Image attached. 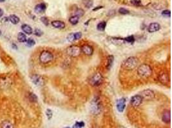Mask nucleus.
<instances>
[{"instance_id": "obj_1", "label": "nucleus", "mask_w": 172, "mask_h": 128, "mask_svg": "<svg viewBox=\"0 0 172 128\" xmlns=\"http://www.w3.org/2000/svg\"><path fill=\"white\" fill-rule=\"evenodd\" d=\"M138 64H139V60L135 56H130L123 62L122 64V67L124 69L130 71L134 69Z\"/></svg>"}, {"instance_id": "obj_2", "label": "nucleus", "mask_w": 172, "mask_h": 128, "mask_svg": "<svg viewBox=\"0 0 172 128\" xmlns=\"http://www.w3.org/2000/svg\"><path fill=\"white\" fill-rule=\"evenodd\" d=\"M137 74L141 78H149L152 74V69L149 65L146 64H141L138 67Z\"/></svg>"}, {"instance_id": "obj_3", "label": "nucleus", "mask_w": 172, "mask_h": 128, "mask_svg": "<svg viewBox=\"0 0 172 128\" xmlns=\"http://www.w3.org/2000/svg\"><path fill=\"white\" fill-rule=\"evenodd\" d=\"M103 81V75L100 72H97L91 77L89 83L92 87H99L102 84Z\"/></svg>"}, {"instance_id": "obj_4", "label": "nucleus", "mask_w": 172, "mask_h": 128, "mask_svg": "<svg viewBox=\"0 0 172 128\" xmlns=\"http://www.w3.org/2000/svg\"><path fill=\"white\" fill-rule=\"evenodd\" d=\"M54 60V55L51 52L48 51H43L40 55V60L42 64H48Z\"/></svg>"}, {"instance_id": "obj_5", "label": "nucleus", "mask_w": 172, "mask_h": 128, "mask_svg": "<svg viewBox=\"0 0 172 128\" xmlns=\"http://www.w3.org/2000/svg\"><path fill=\"white\" fill-rule=\"evenodd\" d=\"M66 54L71 57H78L81 53V47L76 45H72L68 47L66 49Z\"/></svg>"}, {"instance_id": "obj_6", "label": "nucleus", "mask_w": 172, "mask_h": 128, "mask_svg": "<svg viewBox=\"0 0 172 128\" xmlns=\"http://www.w3.org/2000/svg\"><path fill=\"white\" fill-rule=\"evenodd\" d=\"M140 95L142 97L143 100H151L155 97V93L153 90L150 89H146L141 92Z\"/></svg>"}, {"instance_id": "obj_7", "label": "nucleus", "mask_w": 172, "mask_h": 128, "mask_svg": "<svg viewBox=\"0 0 172 128\" xmlns=\"http://www.w3.org/2000/svg\"><path fill=\"white\" fill-rule=\"evenodd\" d=\"M158 80L164 85H167L170 83V78L168 74L164 72H161L158 76Z\"/></svg>"}, {"instance_id": "obj_8", "label": "nucleus", "mask_w": 172, "mask_h": 128, "mask_svg": "<svg viewBox=\"0 0 172 128\" xmlns=\"http://www.w3.org/2000/svg\"><path fill=\"white\" fill-rule=\"evenodd\" d=\"M31 81L32 83L37 87H41L44 85V79L38 74H34L31 76Z\"/></svg>"}, {"instance_id": "obj_9", "label": "nucleus", "mask_w": 172, "mask_h": 128, "mask_svg": "<svg viewBox=\"0 0 172 128\" xmlns=\"http://www.w3.org/2000/svg\"><path fill=\"white\" fill-rule=\"evenodd\" d=\"M143 98H142V97L140 95H135L131 98L130 103L132 106L137 108L139 107V106L141 104L142 102H143Z\"/></svg>"}, {"instance_id": "obj_10", "label": "nucleus", "mask_w": 172, "mask_h": 128, "mask_svg": "<svg viewBox=\"0 0 172 128\" xmlns=\"http://www.w3.org/2000/svg\"><path fill=\"white\" fill-rule=\"evenodd\" d=\"M116 108L119 112H123L126 108V99L124 98H120L118 99L116 104Z\"/></svg>"}, {"instance_id": "obj_11", "label": "nucleus", "mask_w": 172, "mask_h": 128, "mask_svg": "<svg viewBox=\"0 0 172 128\" xmlns=\"http://www.w3.org/2000/svg\"><path fill=\"white\" fill-rule=\"evenodd\" d=\"M91 108L92 111L94 114H98L101 111V105H100L99 102L97 99H95V100L93 101Z\"/></svg>"}, {"instance_id": "obj_12", "label": "nucleus", "mask_w": 172, "mask_h": 128, "mask_svg": "<svg viewBox=\"0 0 172 128\" xmlns=\"http://www.w3.org/2000/svg\"><path fill=\"white\" fill-rule=\"evenodd\" d=\"M81 52H83L86 55L88 56H91L92 55L93 52V48L92 46L90 45H88V44H85L81 47Z\"/></svg>"}, {"instance_id": "obj_13", "label": "nucleus", "mask_w": 172, "mask_h": 128, "mask_svg": "<svg viewBox=\"0 0 172 128\" xmlns=\"http://www.w3.org/2000/svg\"><path fill=\"white\" fill-rule=\"evenodd\" d=\"M161 29V26L158 22H151L148 27V31L150 33H154L157 32Z\"/></svg>"}, {"instance_id": "obj_14", "label": "nucleus", "mask_w": 172, "mask_h": 128, "mask_svg": "<svg viewBox=\"0 0 172 128\" xmlns=\"http://www.w3.org/2000/svg\"><path fill=\"white\" fill-rule=\"evenodd\" d=\"M162 121L164 123L168 124L171 121V112L170 110H165L162 115Z\"/></svg>"}, {"instance_id": "obj_15", "label": "nucleus", "mask_w": 172, "mask_h": 128, "mask_svg": "<svg viewBox=\"0 0 172 128\" xmlns=\"http://www.w3.org/2000/svg\"><path fill=\"white\" fill-rule=\"evenodd\" d=\"M52 26H54V28H57V29H63V28H65V24L64 22L61 21H58V20H55L52 22Z\"/></svg>"}, {"instance_id": "obj_16", "label": "nucleus", "mask_w": 172, "mask_h": 128, "mask_svg": "<svg viewBox=\"0 0 172 128\" xmlns=\"http://www.w3.org/2000/svg\"><path fill=\"white\" fill-rule=\"evenodd\" d=\"M46 9H47V6H46L45 4L43 3H41L38 4V5H37L35 6L34 11L37 13H41L43 12H44Z\"/></svg>"}, {"instance_id": "obj_17", "label": "nucleus", "mask_w": 172, "mask_h": 128, "mask_svg": "<svg viewBox=\"0 0 172 128\" xmlns=\"http://www.w3.org/2000/svg\"><path fill=\"white\" fill-rule=\"evenodd\" d=\"M113 62H114V57L112 55H109L107 57V64H106V69L108 70H110L112 68L113 65Z\"/></svg>"}, {"instance_id": "obj_18", "label": "nucleus", "mask_w": 172, "mask_h": 128, "mask_svg": "<svg viewBox=\"0 0 172 128\" xmlns=\"http://www.w3.org/2000/svg\"><path fill=\"white\" fill-rule=\"evenodd\" d=\"M21 29L25 33L28 35L32 34V32H33L32 28L28 25H23L22 26H21Z\"/></svg>"}, {"instance_id": "obj_19", "label": "nucleus", "mask_w": 172, "mask_h": 128, "mask_svg": "<svg viewBox=\"0 0 172 128\" xmlns=\"http://www.w3.org/2000/svg\"><path fill=\"white\" fill-rule=\"evenodd\" d=\"M79 17L77 16H73L69 18L68 21L72 25H75L79 22Z\"/></svg>"}, {"instance_id": "obj_20", "label": "nucleus", "mask_w": 172, "mask_h": 128, "mask_svg": "<svg viewBox=\"0 0 172 128\" xmlns=\"http://www.w3.org/2000/svg\"><path fill=\"white\" fill-rule=\"evenodd\" d=\"M135 37H133V35L128 36V37L123 39L124 43H127V44H133V43L135 42Z\"/></svg>"}, {"instance_id": "obj_21", "label": "nucleus", "mask_w": 172, "mask_h": 128, "mask_svg": "<svg viewBox=\"0 0 172 128\" xmlns=\"http://www.w3.org/2000/svg\"><path fill=\"white\" fill-rule=\"evenodd\" d=\"M106 27V22L105 21H101V22H99L97 25V28L99 31L101 32H103L105 30V28Z\"/></svg>"}, {"instance_id": "obj_22", "label": "nucleus", "mask_w": 172, "mask_h": 128, "mask_svg": "<svg viewBox=\"0 0 172 128\" xmlns=\"http://www.w3.org/2000/svg\"><path fill=\"white\" fill-rule=\"evenodd\" d=\"M17 40L20 42H26L27 40L26 35L24 34L23 33H21V32L19 33L17 35Z\"/></svg>"}, {"instance_id": "obj_23", "label": "nucleus", "mask_w": 172, "mask_h": 128, "mask_svg": "<svg viewBox=\"0 0 172 128\" xmlns=\"http://www.w3.org/2000/svg\"><path fill=\"white\" fill-rule=\"evenodd\" d=\"M9 20L14 25H17L20 22V18L16 15H10L9 17Z\"/></svg>"}, {"instance_id": "obj_24", "label": "nucleus", "mask_w": 172, "mask_h": 128, "mask_svg": "<svg viewBox=\"0 0 172 128\" xmlns=\"http://www.w3.org/2000/svg\"><path fill=\"white\" fill-rule=\"evenodd\" d=\"M1 128H14V126L9 121H4L1 124Z\"/></svg>"}, {"instance_id": "obj_25", "label": "nucleus", "mask_w": 172, "mask_h": 128, "mask_svg": "<svg viewBox=\"0 0 172 128\" xmlns=\"http://www.w3.org/2000/svg\"><path fill=\"white\" fill-rule=\"evenodd\" d=\"M28 99L32 102H36L37 101V100H38V98H37V95L35 94H34V93H30V94H29V95H28Z\"/></svg>"}, {"instance_id": "obj_26", "label": "nucleus", "mask_w": 172, "mask_h": 128, "mask_svg": "<svg viewBox=\"0 0 172 128\" xmlns=\"http://www.w3.org/2000/svg\"><path fill=\"white\" fill-rule=\"evenodd\" d=\"M130 3L135 6H141L142 1L141 0H130Z\"/></svg>"}, {"instance_id": "obj_27", "label": "nucleus", "mask_w": 172, "mask_h": 128, "mask_svg": "<svg viewBox=\"0 0 172 128\" xmlns=\"http://www.w3.org/2000/svg\"><path fill=\"white\" fill-rule=\"evenodd\" d=\"M26 42H27V46L28 47H32L36 44V42H35V40H34L33 39H31V38L27 39Z\"/></svg>"}, {"instance_id": "obj_28", "label": "nucleus", "mask_w": 172, "mask_h": 128, "mask_svg": "<svg viewBox=\"0 0 172 128\" xmlns=\"http://www.w3.org/2000/svg\"><path fill=\"white\" fill-rule=\"evenodd\" d=\"M83 4L86 8L89 9V8L92 7L93 5V1L92 0H84Z\"/></svg>"}, {"instance_id": "obj_29", "label": "nucleus", "mask_w": 172, "mask_h": 128, "mask_svg": "<svg viewBox=\"0 0 172 128\" xmlns=\"http://www.w3.org/2000/svg\"><path fill=\"white\" fill-rule=\"evenodd\" d=\"M119 13H120V14H122V15H127V14H129L130 13V11L128 10H127V9H124V8H120V9H119L118 10Z\"/></svg>"}, {"instance_id": "obj_30", "label": "nucleus", "mask_w": 172, "mask_h": 128, "mask_svg": "<svg viewBox=\"0 0 172 128\" xmlns=\"http://www.w3.org/2000/svg\"><path fill=\"white\" fill-rule=\"evenodd\" d=\"M67 40L68 42H73L75 41V37H74V33H70L69 35H68L67 36Z\"/></svg>"}, {"instance_id": "obj_31", "label": "nucleus", "mask_w": 172, "mask_h": 128, "mask_svg": "<svg viewBox=\"0 0 172 128\" xmlns=\"http://www.w3.org/2000/svg\"><path fill=\"white\" fill-rule=\"evenodd\" d=\"M162 16L165 17H171V12L168 10H164L162 12Z\"/></svg>"}, {"instance_id": "obj_32", "label": "nucleus", "mask_w": 172, "mask_h": 128, "mask_svg": "<svg viewBox=\"0 0 172 128\" xmlns=\"http://www.w3.org/2000/svg\"><path fill=\"white\" fill-rule=\"evenodd\" d=\"M46 115H47V118L48 120H50L52 118V115H53V113L52 111L50 109H47V111H46Z\"/></svg>"}, {"instance_id": "obj_33", "label": "nucleus", "mask_w": 172, "mask_h": 128, "mask_svg": "<svg viewBox=\"0 0 172 128\" xmlns=\"http://www.w3.org/2000/svg\"><path fill=\"white\" fill-rule=\"evenodd\" d=\"M40 20L45 26H48V25H49V20H48V19L47 17H41Z\"/></svg>"}, {"instance_id": "obj_34", "label": "nucleus", "mask_w": 172, "mask_h": 128, "mask_svg": "<svg viewBox=\"0 0 172 128\" xmlns=\"http://www.w3.org/2000/svg\"><path fill=\"white\" fill-rule=\"evenodd\" d=\"M84 14H85V12H84L83 10H82V9H78V10L75 11V16H78L80 18V17H82Z\"/></svg>"}, {"instance_id": "obj_35", "label": "nucleus", "mask_w": 172, "mask_h": 128, "mask_svg": "<svg viewBox=\"0 0 172 128\" xmlns=\"http://www.w3.org/2000/svg\"><path fill=\"white\" fill-rule=\"evenodd\" d=\"M34 33L35 35L37 36V37H41V36L43 34V32H42L40 29H39V28H36L34 30Z\"/></svg>"}, {"instance_id": "obj_36", "label": "nucleus", "mask_w": 172, "mask_h": 128, "mask_svg": "<svg viewBox=\"0 0 172 128\" xmlns=\"http://www.w3.org/2000/svg\"><path fill=\"white\" fill-rule=\"evenodd\" d=\"M74 35L75 40H79L82 37V33L81 32H75V33H74Z\"/></svg>"}, {"instance_id": "obj_37", "label": "nucleus", "mask_w": 172, "mask_h": 128, "mask_svg": "<svg viewBox=\"0 0 172 128\" xmlns=\"http://www.w3.org/2000/svg\"><path fill=\"white\" fill-rule=\"evenodd\" d=\"M75 126H76L77 127L79 128H82L85 127V123L84 122H82V121H81V122H76L75 124Z\"/></svg>"}, {"instance_id": "obj_38", "label": "nucleus", "mask_w": 172, "mask_h": 128, "mask_svg": "<svg viewBox=\"0 0 172 128\" xmlns=\"http://www.w3.org/2000/svg\"><path fill=\"white\" fill-rule=\"evenodd\" d=\"M103 6H97V7H96L95 9H93V11H96L97 10H99V9H102Z\"/></svg>"}, {"instance_id": "obj_39", "label": "nucleus", "mask_w": 172, "mask_h": 128, "mask_svg": "<svg viewBox=\"0 0 172 128\" xmlns=\"http://www.w3.org/2000/svg\"><path fill=\"white\" fill-rule=\"evenodd\" d=\"M3 15V10L1 9H0V17H2Z\"/></svg>"}, {"instance_id": "obj_40", "label": "nucleus", "mask_w": 172, "mask_h": 128, "mask_svg": "<svg viewBox=\"0 0 172 128\" xmlns=\"http://www.w3.org/2000/svg\"><path fill=\"white\" fill-rule=\"evenodd\" d=\"M12 47H13V48L14 49H17V46L16 45H15L14 44H12Z\"/></svg>"}, {"instance_id": "obj_41", "label": "nucleus", "mask_w": 172, "mask_h": 128, "mask_svg": "<svg viewBox=\"0 0 172 128\" xmlns=\"http://www.w3.org/2000/svg\"><path fill=\"white\" fill-rule=\"evenodd\" d=\"M118 128H126V127H124V126H119Z\"/></svg>"}, {"instance_id": "obj_42", "label": "nucleus", "mask_w": 172, "mask_h": 128, "mask_svg": "<svg viewBox=\"0 0 172 128\" xmlns=\"http://www.w3.org/2000/svg\"><path fill=\"white\" fill-rule=\"evenodd\" d=\"M3 1H5V0H0V2H3Z\"/></svg>"}, {"instance_id": "obj_43", "label": "nucleus", "mask_w": 172, "mask_h": 128, "mask_svg": "<svg viewBox=\"0 0 172 128\" xmlns=\"http://www.w3.org/2000/svg\"><path fill=\"white\" fill-rule=\"evenodd\" d=\"M1 35V30H0V35Z\"/></svg>"}, {"instance_id": "obj_44", "label": "nucleus", "mask_w": 172, "mask_h": 128, "mask_svg": "<svg viewBox=\"0 0 172 128\" xmlns=\"http://www.w3.org/2000/svg\"><path fill=\"white\" fill-rule=\"evenodd\" d=\"M64 128H70V127H64Z\"/></svg>"}]
</instances>
